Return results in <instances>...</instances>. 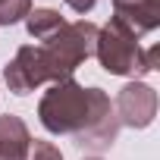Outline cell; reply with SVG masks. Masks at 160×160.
Listing matches in <instances>:
<instances>
[{
  "instance_id": "6da1fadb",
  "label": "cell",
  "mask_w": 160,
  "mask_h": 160,
  "mask_svg": "<svg viewBox=\"0 0 160 160\" xmlns=\"http://www.w3.org/2000/svg\"><path fill=\"white\" fill-rule=\"evenodd\" d=\"M98 25L94 22H66L53 38H47L41 44V53L47 60V69H50V78L53 82H63V78H72V72L82 66L91 53H94V44H98Z\"/></svg>"
},
{
  "instance_id": "ba28073f",
  "label": "cell",
  "mask_w": 160,
  "mask_h": 160,
  "mask_svg": "<svg viewBox=\"0 0 160 160\" xmlns=\"http://www.w3.org/2000/svg\"><path fill=\"white\" fill-rule=\"evenodd\" d=\"M32 154V132L22 116H0V160H28Z\"/></svg>"
},
{
  "instance_id": "4fadbf2b",
  "label": "cell",
  "mask_w": 160,
  "mask_h": 160,
  "mask_svg": "<svg viewBox=\"0 0 160 160\" xmlns=\"http://www.w3.org/2000/svg\"><path fill=\"white\" fill-rule=\"evenodd\" d=\"M85 160H101V157H85Z\"/></svg>"
},
{
  "instance_id": "277c9868",
  "label": "cell",
  "mask_w": 160,
  "mask_h": 160,
  "mask_svg": "<svg viewBox=\"0 0 160 160\" xmlns=\"http://www.w3.org/2000/svg\"><path fill=\"white\" fill-rule=\"evenodd\" d=\"M119 116H116V107L110 101L107 91L101 88H88V116H85V126L78 129L72 138L82 151H110L119 138Z\"/></svg>"
},
{
  "instance_id": "52a82bcc",
  "label": "cell",
  "mask_w": 160,
  "mask_h": 160,
  "mask_svg": "<svg viewBox=\"0 0 160 160\" xmlns=\"http://www.w3.org/2000/svg\"><path fill=\"white\" fill-rule=\"evenodd\" d=\"M113 19L141 38L160 25V0H113Z\"/></svg>"
},
{
  "instance_id": "8fae6325",
  "label": "cell",
  "mask_w": 160,
  "mask_h": 160,
  "mask_svg": "<svg viewBox=\"0 0 160 160\" xmlns=\"http://www.w3.org/2000/svg\"><path fill=\"white\" fill-rule=\"evenodd\" d=\"M32 160H63V154H60V148L57 144H50V141H32Z\"/></svg>"
},
{
  "instance_id": "7c38bea8",
  "label": "cell",
  "mask_w": 160,
  "mask_h": 160,
  "mask_svg": "<svg viewBox=\"0 0 160 160\" xmlns=\"http://www.w3.org/2000/svg\"><path fill=\"white\" fill-rule=\"evenodd\" d=\"M94 3H98V0H66V7H69V10H75V13H82V16H85V13H91V10H94Z\"/></svg>"
},
{
  "instance_id": "30bf717a",
  "label": "cell",
  "mask_w": 160,
  "mask_h": 160,
  "mask_svg": "<svg viewBox=\"0 0 160 160\" xmlns=\"http://www.w3.org/2000/svg\"><path fill=\"white\" fill-rule=\"evenodd\" d=\"M32 13V0H0V25H16Z\"/></svg>"
},
{
  "instance_id": "8992f818",
  "label": "cell",
  "mask_w": 160,
  "mask_h": 160,
  "mask_svg": "<svg viewBox=\"0 0 160 160\" xmlns=\"http://www.w3.org/2000/svg\"><path fill=\"white\" fill-rule=\"evenodd\" d=\"M116 116H119V126H129V129H148L157 116V91L148 85V82H129L119 88L116 101Z\"/></svg>"
},
{
  "instance_id": "7a4b0ae2",
  "label": "cell",
  "mask_w": 160,
  "mask_h": 160,
  "mask_svg": "<svg viewBox=\"0 0 160 160\" xmlns=\"http://www.w3.org/2000/svg\"><path fill=\"white\" fill-rule=\"evenodd\" d=\"M85 116H88V88H82L75 78L53 82L38 104V119L50 135H75L85 126Z\"/></svg>"
},
{
  "instance_id": "5b68a950",
  "label": "cell",
  "mask_w": 160,
  "mask_h": 160,
  "mask_svg": "<svg viewBox=\"0 0 160 160\" xmlns=\"http://www.w3.org/2000/svg\"><path fill=\"white\" fill-rule=\"evenodd\" d=\"M3 78H7V85H10L13 94H28V91L41 88L44 82L53 85L41 47H32V44H25V47L16 50V57L3 66Z\"/></svg>"
},
{
  "instance_id": "9c48e42d",
  "label": "cell",
  "mask_w": 160,
  "mask_h": 160,
  "mask_svg": "<svg viewBox=\"0 0 160 160\" xmlns=\"http://www.w3.org/2000/svg\"><path fill=\"white\" fill-rule=\"evenodd\" d=\"M63 25H66L63 16H60L57 10H50V7H38V10H32V13L25 16V28H28V35L38 38V41L53 38Z\"/></svg>"
},
{
  "instance_id": "3957f363",
  "label": "cell",
  "mask_w": 160,
  "mask_h": 160,
  "mask_svg": "<svg viewBox=\"0 0 160 160\" xmlns=\"http://www.w3.org/2000/svg\"><path fill=\"white\" fill-rule=\"evenodd\" d=\"M94 57L101 60V66L110 75H144V50L138 47V38L132 32H126L113 16L110 22L98 32V44H94Z\"/></svg>"
}]
</instances>
